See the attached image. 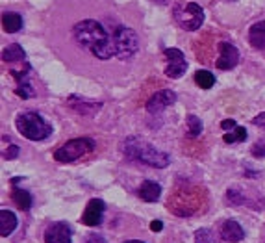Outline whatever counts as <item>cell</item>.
<instances>
[{
  "mask_svg": "<svg viewBox=\"0 0 265 243\" xmlns=\"http://www.w3.org/2000/svg\"><path fill=\"white\" fill-rule=\"evenodd\" d=\"M174 21L182 30L187 32H195L204 23V12L202 8L195 2H187V4H176L173 10Z\"/></svg>",
  "mask_w": 265,
  "mask_h": 243,
  "instance_id": "obj_4",
  "label": "cell"
},
{
  "mask_svg": "<svg viewBox=\"0 0 265 243\" xmlns=\"http://www.w3.org/2000/svg\"><path fill=\"white\" fill-rule=\"evenodd\" d=\"M239 62V52H237V48L232 43H219V58L215 62V65L223 71H230L234 69Z\"/></svg>",
  "mask_w": 265,
  "mask_h": 243,
  "instance_id": "obj_9",
  "label": "cell"
},
{
  "mask_svg": "<svg viewBox=\"0 0 265 243\" xmlns=\"http://www.w3.org/2000/svg\"><path fill=\"white\" fill-rule=\"evenodd\" d=\"M162 228H163L162 221H152V223H150V230L152 232H162Z\"/></svg>",
  "mask_w": 265,
  "mask_h": 243,
  "instance_id": "obj_30",
  "label": "cell"
},
{
  "mask_svg": "<svg viewBox=\"0 0 265 243\" xmlns=\"http://www.w3.org/2000/svg\"><path fill=\"white\" fill-rule=\"evenodd\" d=\"M121 24L111 26V19L97 17H82L71 26V39L76 46L91 54L93 58L100 62H108L111 58L119 59V48H117V30Z\"/></svg>",
  "mask_w": 265,
  "mask_h": 243,
  "instance_id": "obj_1",
  "label": "cell"
},
{
  "mask_svg": "<svg viewBox=\"0 0 265 243\" xmlns=\"http://www.w3.org/2000/svg\"><path fill=\"white\" fill-rule=\"evenodd\" d=\"M248 41L254 48H265V21L252 24L248 30Z\"/></svg>",
  "mask_w": 265,
  "mask_h": 243,
  "instance_id": "obj_16",
  "label": "cell"
},
{
  "mask_svg": "<svg viewBox=\"0 0 265 243\" xmlns=\"http://www.w3.org/2000/svg\"><path fill=\"white\" fill-rule=\"evenodd\" d=\"M165 58L169 59V65L165 67V75L169 78H180L187 71V62L182 50L178 48H165Z\"/></svg>",
  "mask_w": 265,
  "mask_h": 243,
  "instance_id": "obj_7",
  "label": "cell"
},
{
  "mask_svg": "<svg viewBox=\"0 0 265 243\" xmlns=\"http://www.w3.org/2000/svg\"><path fill=\"white\" fill-rule=\"evenodd\" d=\"M15 226H17V217H15V214L6 208L0 210V236L8 237L15 230Z\"/></svg>",
  "mask_w": 265,
  "mask_h": 243,
  "instance_id": "obj_15",
  "label": "cell"
},
{
  "mask_svg": "<svg viewBox=\"0 0 265 243\" xmlns=\"http://www.w3.org/2000/svg\"><path fill=\"white\" fill-rule=\"evenodd\" d=\"M221 127L225 128V130H234V128L237 127V123L234 121V119H225V121L221 123Z\"/></svg>",
  "mask_w": 265,
  "mask_h": 243,
  "instance_id": "obj_28",
  "label": "cell"
},
{
  "mask_svg": "<svg viewBox=\"0 0 265 243\" xmlns=\"http://www.w3.org/2000/svg\"><path fill=\"white\" fill-rule=\"evenodd\" d=\"M187 127H189V138H196L202 132V123L196 115H187Z\"/></svg>",
  "mask_w": 265,
  "mask_h": 243,
  "instance_id": "obj_23",
  "label": "cell"
},
{
  "mask_svg": "<svg viewBox=\"0 0 265 243\" xmlns=\"http://www.w3.org/2000/svg\"><path fill=\"white\" fill-rule=\"evenodd\" d=\"M122 152L128 160L156 169L167 167L169 162H171L167 152L158 151L156 147H152L147 141H141L139 138H128L126 141H122Z\"/></svg>",
  "mask_w": 265,
  "mask_h": 243,
  "instance_id": "obj_2",
  "label": "cell"
},
{
  "mask_svg": "<svg viewBox=\"0 0 265 243\" xmlns=\"http://www.w3.org/2000/svg\"><path fill=\"white\" fill-rule=\"evenodd\" d=\"M104 210H106V204H104V201H100V199H91V201L87 203L84 215H82V221H84V225H87V226H98L100 223H102Z\"/></svg>",
  "mask_w": 265,
  "mask_h": 243,
  "instance_id": "obj_11",
  "label": "cell"
},
{
  "mask_svg": "<svg viewBox=\"0 0 265 243\" xmlns=\"http://www.w3.org/2000/svg\"><path fill=\"white\" fill-rule=\"evenodd\" d=\"M67 104L71 106V110L78 111V113H82V115H95L98 110H100V102L98 104H95V102H86V100H80L78 97H71L69 100H67Z\"/></svg>",
  "mask_w": 265,
  "mask_h": 243,
  "instance_id": "obj_14",
  "label": "cell"
},
{
  "mask_svg": "<svg viewBox=\"0 0 265 243\" xmlns=\"http://www.w3.org/2000/svg\"><path fill=\"white\" fill-rule=\"evenodd\" d=\"M19 152H21V149H19L17 145H10L2 156H4V160H15L19 156Z\"/></svg>",
  "mask_w": 265,
  "mask_h": 243,
  "instance_id": "obj_26",
  "label": "cell"
},
{
  "mask_svg": "<svg viewBox=\"0 0 265 243\" xmlns=\"http://www.w3.org/2000/svg\"><path fill=\"white\" fill-rule=\"evenodd\" d=\"M2 26L6 30L8 34H15L19 30L23 28V17L15 12H8L2 15Z\"/></svg>",
  "mask_w": 265,
  "mask_h": 243,
  "instance_id": "obj_17",
  "label": "cell"
},
{
  "mask_svg": "<svg viewBox=\"0 0 265 243\" xmlns=\"http://www.w3.org/2000/svg\"><path fill=\"white\" fill-rule=\"evenodd\" d=\"M21 97V99H30V97H34V89H32V86H28V84H23V86L17 87V91H15Z\"/></svg>",
  "mask_w": 265,
  "mask_h": 243,
  "instance_id": "obj_24",
  "label": "cell"
},
{
  "mask_svg": "<svg viewBox=\"0 0 265 243\" xmlns=\"http://www.w3.org/2000/svg\"><path fill=\"white\" fill-rule=\"evenodd\" d=\"M176 102V93L171 91V89H162V91L154 93L152 97L147 102V111L156 115V113H162L167 106L174 104Z\"/></svg>",
  "mask_w": 265,
  "mask_h": 243,
  "instance_id": "obj_8",
  "label": "cell"
},
{
  "mask_svg": "<svg viewBox=\"0 0 265 243\" xmlns=\"http://www.w3.org/2000/svg\"><path fill=\"white\" fill-rule=\"evenodd\" d=\"M26 58V52H24V48L17 43H13V45H8L4 48V52H2V62H6V64H13V62H23Z\"/></svg>",
  "mask_w": 265,
  "mask_h": 243,
  "instance_id": "obj_18",
  "label": "cell"
},
{
  "mask_svg": "<svg viewBox=\"0 0 265 243\" xmlns=\"http://www.w3.org/2000/svg\"><path fill=\"white\" fill-rule=\"evenodd\" d=\"M252 156L254 158H265V139H261V141H258V143L252 147Z\"/></svg>",
  "mask_w": 265,
  "mask_h": 243,
  "instance_id": "obj_25",
  "label": "cell"
},
{
  "mask_svg": "<svg viewBox=\"0 0 265 243\" xmlns=\"http://www.w3.org/2000/svg\"><path fill=\"white\" fill-rule=\"evenodd\" d=\"M223 139H225V143H239V141H245L247 139V130H245V127H236L232 132L225 134L223 136Z\"/></svg>",
  "mask_w": 265,
  "mask_h": 243,
  "instance_id": "obj_22",
  "label": "cell"
},
{
  "mask_svg": "<svg viewBox=\"0 0 265 243\" xmlns=\"http://www.w3.org/2000/svg\"><path fill=\"white\" fill-rule=\"evenodd\" d=\"M117 48H119V59H130L134 54L139 50V37L136 34V30L121 24L117 30Z\"/></svg>",
  "mask_w": 265,
  "mask_h": 243,
  "instance_id": "obj_6",
  "label": "cell"
},
{
  "mask_svg": "<svg viewBox=\"0 0 265 243\" xmlns=\"http://www.w3.org/2000/svg\"><path fill=\"white\" fill-rule=\"evenodd\" d=\"M17 130L23 134L24 138L30 139V141H41V139L48 138L52 134V125L43 119L39 113L35 111H24L17 117Z\"/></svg>",
  "mask_w": 265,
  "mask_h": 243,
  "instance_id": "obj_3",
  "label": "cell"
},
{
  "mask_svg": "<svg viewBox=\"0 0 265 243\" xmlns=\"http://www.w3.org/2000/svg\"><path fill=\"white\" fill-rule=\"evenodd\" d=\"M12 199H13V203L17 204L19 210H30L32 208V197H30L28 191L21 190V188H13Z\"/></svg>",
  "mask_w": 265,
  "mask_h": 243,
  "instance_id": "obj_19",
  "label": "cell"
},
{
  "mask_svg": "<svg viewBox=\"0 0 265 243\" xmlns=\"http://www.w3.org/2000/svg\"><path fill=\"white\" fill-rule=\"evenodd\" d=\"M195 243H223V241L210 228H201V230L195 232Z\"/></svg>",
  "mask_w": 265,
  "mask_h": 243,
  "instance_id": "obj_21",
  "label": "cell"
},
{
  "mask_svg": "<svg viewBox=\"0 0 265 243\" xmlns=\"http://www.w3.org/2000/svg\"><path fill=\"white\" fill-rule=\"evenodd\" d=\"M73 230L67 223H52L45 230V243H71Z\"/></svg>",
  "mask_w": 265,
  "mask_h": 243,
  "instance_id": "obj_10",
  "label": "cell"
},
{
  "mask_svg": "<svg viewBox=\"0 0 265 243\" xmlns=\"http://www.w3.org/2000/svg\"><path fill=\"white\" fill-rule=\"evenodd\" d=\"M252 123L256 125V127H261V128H265V111L263 113H259V115H256L252 119Z\"/></svg>",
  "mask_w": 265,
  "mask_h": 243,
  "instance_id": "obj_29",
  "label": "cell"
},
{
  "mask_svg": "<svg viewBox=\"0 0 265 243\" xmlns=\"http://www.w3.org/2000/svg\"><path fill=\"white\" fill-rule=\"evenodd\" d=\"M138 195L143 199L145 203H156L162 195V186L154 182V180H145L141 188H139Z\"/></svg>",
  "mask_w": 265,
  "mask_h": 243,
  "instance_id": "obj_13",
  "label": "cell"
},
{
  "mask_svg": "<svg viewBox=\"0 0 265 243\" xmlns=\"http://www.w3.org/2000/svg\"><path fill=\"white\" fill-rule=\"evenodd\" d=\"M221 237L228 243H239L245 237V230H243V226L237 221L228 219L221 226Z\"/></svg>",
  "mask_w": 265,
  "mask_h": 243,
  "instance_id": "obj_12",
  "label": "cell"
},
{
  "mask_svg": "<svg viewBox=\"0 0 265 243\" xmlns=\"http://www.w3.org/2000/svg\"><path fill=\"white\" fill-rule=\"evenodd\" d=\"M93 149H95V141L91 138H76L61 145L58 151L54 152V158L61 163H71L87 152H93Z\"/></svg>",
  "mask_w": 265,
  "mask_h": 243,
  "instance_id": "obj_5",
  "label": "cell"
},
{
  "mask_svg": "<svg viewBox=\"0 0 265 243\" xmlns=\"http://www.w3.org/2000/svg\"><path fill=\"white\" fill-rule=\"evenodd\" d=\"M84 243H106V239L102 236H98V234H89Z\"/></svg>",
  "mask_w": 265,
  "mask_h": 243,
  "instance_id": "obj_27",
  "label": "cell"
},
{
  "mask_svg": "<svg viewBox=\"0 0 265 243\" xmlns=\"http://www.w3.org/2000/svg\"><path fill=\"white\" fill-rule=\"evenodd\" d=\"M122 243H145V241H139V239H128V241H122Z\"/></svg>",
  "mask_w": 265,
  "mask_h": 243,
  "instance_id": "obj_31",
  "label": "cell"
},
{
  "mask_svg": "<svg viewBox=\"0 0 265 243\" xmlns=\"http://www.w3.org/2000/svg\"><path fill=\"white\" fill-rule=\"evenodd\" d=\"M195 82L196 86L202 89H212L215 84V76L210 71H196L195 73Z\"/></svg>",
  "mask_w": 265,
  "mask_h": 243,
  "instance_id": "obj_20",
  "label": "cell"
}]
</instances>
